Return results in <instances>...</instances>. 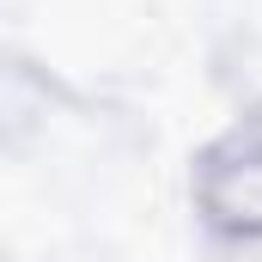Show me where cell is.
I'll return each mask as SVG.
<instances>
[{
    "mask_svg": "<svg viewBox=\"0 0 262 262\" xmlns=\"http://www.w3.org/2000/svg\"><path fill=\"white\" fill-rule=\"evenodd\" d=\"M201 201H207L213 226H226V232H262V140L256 134H232L220 152H207Z\"/></svg>",
    "mask_w": 262,
    "mask_h": 262,
    "instance_id": "cell-1",
    "label": "cell"
}]
</instances>
